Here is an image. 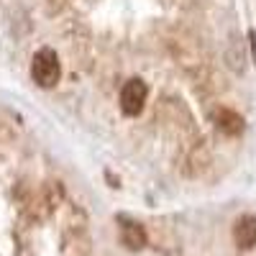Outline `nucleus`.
I'll use <instances>...</instances> for the list:
<instances>
[{
    "mask_svg": "<svg viewBox=\"0 0 256 256\" xmlns=\"http://www.w3.org/2000/svg\"><path fill=\"white\" fill-rule=\"evenodd\" d=\"M148 100V88L144 80H128L120 88V110L128 118H136Z\"/></svg>",
    "mask_w": 256,
    "mask_h": 256,
    "instance_id": "nucleus-2",
    "label": "nucleus"
},
{
    "mask_svg": "<svg viewBox=\"0 0 256 256\" xmlns=\"http://www.w3.org/2000/svg\"><path fill=\"white\" fill-rule=\"evenodd\" d=\"M233 238L241 248H254L256 246V218L254 216H244L233 226Z\"/></svg>",
    "mask_w": 256,
    "mask_h": 256,
    "instance_id": "nucleus-4",
    "label": "nucleus"
},
{
    "mask_svg": "<svg viewBox=\"0 0 256 256\" xmlns=\"http://www.w3.org/2000/svg\"><path fill=\"white\" fill-rule=\"evenodd\" d=\"M120 238H123V244L131 248V251H138V248L146 246V233H144V228H141L138 223H131V220H126V223L120 226Z\"/></svg>",
    "mask_w": 256,
    "mask_h": 256,
    "instance_id": "nucleus-5",
    "label": "nucleus"
},
{
    "mask_svg": "<svg viewBox=\"0 0 256 256\" xmlns=\"http://www.w3.org/2000/svg\"><path fill=\"white\" fill-rule=\"evenodd\" d=\"M216 128H218L223 136L236 138V136L244 134L246 123H244V116L241 113L230 110V108H220V110H216Z\"/></svg>",
    "mask_w": 256,
    "mask_h": 256,
    "instance_id": "nucleus-3",
    "label": "nucleus"
},
{
    "mask_svg": "<svg viewBox=\"0 0 256 256\" xmlns=\"http://www.w3.org/2000/svg\"><path fill=\"white\" fill-rule=\"evenodd\" d=\"M62 77V64H59V56L54 49H38L31 59V80L38 84V88H54Z\"/></svg>",
    "mask_w": 256,
    "mask_h": 256,
    "instance_id": "nucleus-1",
    "label": "nucleus"
},
{
    "mask_svg": "<svg viewBox=\"0 0 256 256\" xmlns=\"http://www.w3.org/2000/svg\"><path fill=\"white\" fill-rule=\"evenodd\" d=\"M248 46H251V59L256 64V31H248Z\"/></svg>",
    "mask_w": 256,
    "mask_h": 256,
    "instance_id": "nucleus-6",
    "label": "nucleus"
}]
</instances>
